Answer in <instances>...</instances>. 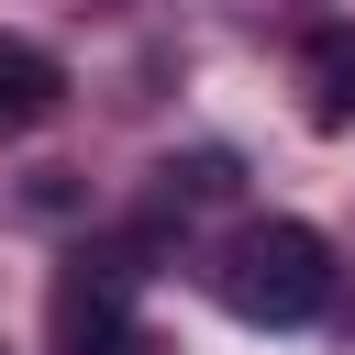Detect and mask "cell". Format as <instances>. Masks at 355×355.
<instances>
[{"instance_id":"1","label":"cell","mask_w":355,"mask_h":355,"mask_svg":"<svg viewBox=\"0 0 355 355\" xmlns=\"http://www.w3.org/2000/svg\"><path fill=\"white\" fill-rule=\"evenodd\" d=\"M211 288H222V311H233V322H255V333H300V322H322V311H333V244H322L311 222L266 211V222H244V233L222 244Z\"/></svg>"},{"instance_id":"3","label":"cell","mask_w":355,"mask_h":355,"mask_svg":"<svg viewBox=\"0 0 355 355\" xmlns=\"http://www.w3.org/2000/svg\"><path fill=\"white\" fill-rule=\"evenodd\" d=\"M300 111L322 133L355 122V22H311V44H300Z\"/></svg>"},{"instance_id":"4","label":"cell","mask_w":355,"mask_h":355,"mask_svg":"<svg viewBox=\"0 0 355 355\" xmlns=\"http://www.w3.org/2000/svg\"><path fill=\"white\" fill-rule=\"evenodd\" d=\"M155 189H166V200H222V189H233V155H166Z\"/></svg>"},{"instance_id":"2","label":"cell","mask_w":355,"mask_h":355,"mask_svg":"<svg viewBox=\"0 0 355 355\" xmlns=\"http://www.w3.org/2000/svg\"><path fill=\"white\" fill-rule=\"evenodd\" d=\"M67 111V55L33 33H0V133H33Z\"/></svg>"}]
</instances>
